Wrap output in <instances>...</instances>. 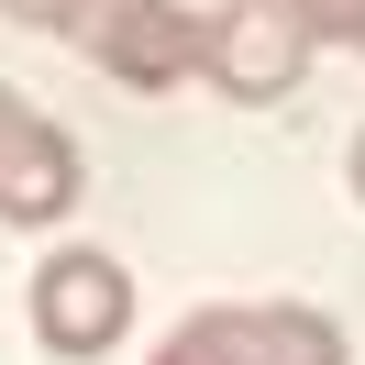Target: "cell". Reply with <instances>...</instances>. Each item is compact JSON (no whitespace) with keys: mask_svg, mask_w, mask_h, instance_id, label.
I'll return each instance as SVG.
<instances>
[{"mask_svg":"<svg viewBox=\"0 0 365 365\" xmlns=\"http://www.w3.org/2000/svg\"><path fill=\"white\" fill-rule=\"evenodd\" d=\"M310 11L299 0H222V11H200V78L222 100H288L299 78H310Z\"/></svg>","mask_w":365,"mask_h":365,"instance_id":"obj_1","label":"cell"},{"mask_svg":"<svg viewBox=\"0 0 365 365\" xmlns=\"http://www.w3.org/2000/svg\"><path fill=\"white\" fill-rule=\"evenodd\" d=\"M67 45L89 67H111L122 89H178V78H200V11H178V0H89Z\"/></svg>","mask_w":365,"mask_h":365,"instance_id":"obj_2","label":"cell"},{"mask_svg":"<svg viewBox=\"0 0 365 365\" xmlns=\"http://www.w3.org/2000/svg\"><path fill=\"white\" fill-rule=\"evenodd\" d=\"M34 332H45L56 354H111V343L133 332V277L100 244L45 255V266H34Z\"/></svg>","mask_w":365,"mask_h":365,"instance_id":"obj_3","label":"cell"},{"mask_svg":"<svg viewBox=\"0 0 365 365\" xmlns=\"http://www.w3.org/2000/svg\"><path fill=\"white\" fill-rule=\"evenodd\" d=\"M67 210H78V144L56 133L23 89H0V222L45 232V222H67Z\"/></svg>","mask_w":365,"mask_h":365,"instance_id":"obj_4","label":"cell"},{"mask_svg":"<svg viewBox=\"0 0 365 365\" xmlns=\"http://www.w3.org/2000/svg\"><path fill=\"white\" fill-rule=\"evenodd\" d=\"M232 343V365H343V321L288 310V299H255V310H210Z\"/></svg>","mask_w":365,"mask_h":365,"instance_id":"obj_5","label":"cell"},{"mask_svg":"<svg viewBox=\"0 0 365 365\" xmlns=\"http://www.w3.org/2000/svg\"><path fill=\"white\" fill-rule=\"evenodd\" d=\"M155 365H232V343H222V321H210V310H188L178 332L155 343Z\"/></svg>","mask_w":365,"mask_h":365,"instance_id":"obj_6","label":"cell"},{"mask_svg":"<svg viewBox=\"0 0 365 365\" xmlns=\"http://www.w3.org/2000/svg\"><path fill=\"white\" fill-rule=\"evenodd\" d=\"M0 11H11L23 34H78V11H89V0H0Z\"/></svg>","mask_w":365,"mask_h":365,"instance_id":"obj_7","label":"cell"},{"mask_svg":"<svg viewBox=\"0 0 365 365\" xmlns=\"http://www.w3.org/2000/svg\"><path fill=\"white\" fill-rule=\"evenodd\" d=\"M343 45H354V56H365V0H354V23H343Z\"/></svg>","mask_w":365,"mask_h":365,"instance_id":"obj_8","label":"cell"},{"mask_svg":"<svg viewBox=\"0 0 365 365\" xmlns=\"http://www.w3.org/2000/svg\"><path fill=\"white\" fill-rule=\"evenodd\" d=\"M354 200H365V133H354Z\"/></svg>","mask_w":365,"mask_h":365,"instance_id":"obj_9","label":"cell"}]
</instances>
